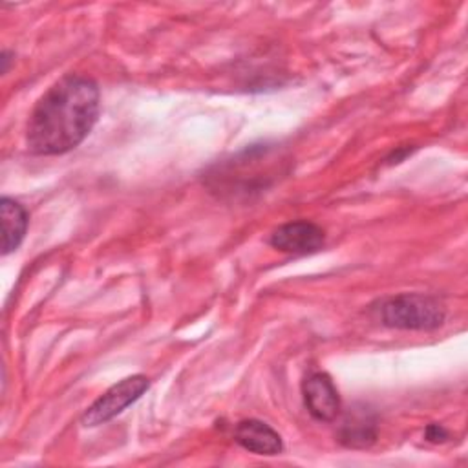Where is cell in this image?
Wrapping results in <instances>:
<instances>
[{"label":"cell","instance_id":"9c48e42d","mask_svg":"<svg viewBox=\"0 0 468 468\" xmlns=\"http://www.w3.org/2000/svg\"><path fill=\"white\" fill-rule=\"evenodd\" d=\"M424 437H426V441H430V442H444V441H448L450 433H448V430H446L444 426L433 422V424H430V426L426 428Z\"/></svg>","mask_w":468,"mask_h":468},{"label":"cell","instance_id":"7a4b0ae2","mask_svg":"<svg viewBox=\"0 0 468 468\" xmlns=\"http://www.w3.org/2000/svg\"><path fill=\"white\" fill-rule=\"evenodd\" d=\"M444 305L428 294L406 292L386 300L380 307V320L397 329H435L444 322Z\"/></svg>","mask_w":468,"mask_h":468},{"label":"cell","instance_id":"3957f363","mask_svg":"<svg viewBox=\"0 0 468 468\" xmlns=\"http://www.w3.org/2000/svg\"><path fill=\"white\" fill-rule=\"evenodd\" d=\"M150 382L143 375H132L113 384L108 391H104L80 417L82 426L93 428L112 420L115 415L124 411L132 402H135L146 389Z\"/></svg>","mask_w":468,"mask_h":468},{"label":"cell","instance_id":"277c9868","mask_svg":"<svg viewBox=\"0 0 468 468\" xmlns=\"http://www.w3.org/2000/svg\"><path fill=\"white\" fill-rule=\"evenodd\" d=\"M269 243L294 256L313 254L325 243V232L322 227L311 221H289L280 225L269 238Z\"/></svg>","mask_w":468,"mask_h":468},{"label":"cell","instance_id":"5b68a950","mask_svg":"<svg viewBox=\"0 0 468 468\" xmlns=\"http://www.w3.org/2000/svg\"><path fill=\"white\" fill-rule=\"evenodd\" d=\"M303 402L307 411L316 419L329 422L340 413V397L336 386L327 373H311L302 386Z\"/></svg>","mask_w":468,"mask_h":468},{"label":"cell","instance_id":"52a82bcc","mask_svg":"<svg viewBox=\"0 0 468 468\" xmlns=\"http://www.w3.org/2000/svg\"><path fill=\"white\" fill-rule=\"evenodd\" d=\"M338 441L355 450L369 448L377 441V419L367 408H353L340 424Z\"/></svg>","mask_w":468,"mask_h":468},{"label":"cell","instance_id":"ba28073f","mask_svg":"<svg viewBox=\"0 0 468 468\" xmlns=\"http://www.w3.org/2000/svg\"><path fill=\"white\" fill-rule=\"evenodd\" d=\"M2 214V252L9 254L18 249L27 230V210L15 199L4 196L0 201Z\"/></svg>","mask_w":468,"mask_h":468},{"label":"cell","instance_id":"8992f818","mask_svg":"<svg viewBox=\"0 0 468 468\" xmlns=\"http://www.w3.org/2000/svg\"><path fill=\"white\" fill-rule=\"evenodd\" d=\"M234 439L241 448L258 455H278L283 450L280 433L258 419L239 420L234 430Z\"/></svg>","mask_w":468,"mask_h":468},{"label":"cell","instance_id":"6da1fadb","mask_svg":"<svg viewBox=\"0 0 468 468\" xmlns=\"http://www.w3.org/2000/svg\"><path fill=\"white\" fill-rule=\"evenodd\" d=\"M101 110L95 80L82 75H64L35 104L26 144L35 155H60L77 148L91 132Z\"/></svg>","mask_w":468,"mask_h":468}]
</instances>
